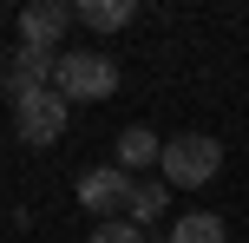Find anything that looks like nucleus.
I'll list each match as a JSON object with an SVG mask.
<instances>
[{
    "label": "nucleus",
    "instance_id": "obj_6",
    "mask_svg": "<svg viewBox=\"0 0 249 243\" xmlns=\"http://www.w3.org/2000/svg\"><path fill=\"white\" fill-rule=\"evenodd\" d=\"M66 26H72V7H66V0H33V7H20V46L59 53Z\"/></svg>",
    "mask_w": 249,
    "mask_h": 243
},
{
    "label": "nucleus",
    "instance_id": "obj_5",
    "mask_svg": "<svg viewBox=\"0 0 249 243\" xmlns=\"http://www.w3.org/2000/svg\"><path fill=\"white\" fill-rule=\"evenodd\" d=\"M53 73H59V53H46V46H13L0 86H7V99H26V92H46Z\"/></svg>",
    "mask_w": 249,
    "mask_h": 243
},
{
    "label": "nucleus",
    "instance_id": "obj_12",
    "mask_svg": "<svg viewBox=\"0 0 249 243\" xmlns=\"http://www.w3.org/2000/svg\"><path fill=\"white\" fill-rule=\"evenodd\" d=\"M0 73H7V46H0Z\"/></svg>",
    "mask_w": 249,
    "mask_h": 243
},
{
    "label": "nucleus",
    "instance_id": "obj_11",
    "mask_svg": "<svg viewBox=\"0 0 249 243\" xmlns=\"http://www.w3.org/2000/svg\"><path fill=\"white\" fill-rule=\"evenodd\" d=\"M92 243H151V237L124 217H105V224H92Z\"/></svg>",
    "mask_w": 249,
    "mask_h": 243
},
{
    "label": "nucleus",
    "instance_id": "obj_10",
    "mask_svg": "<svg viewBox=\"0 0 249 243\" xmlns=\"http://www.w3.org/2000/svg\"><path fill=\"white\" fill-rule=\"evenodd\" d=\"M164 204H171V184H164V178H138V184H131V204H124V224H138V230H144Z\"/></svg>",
    "mask_w": 249,
    "mask_h": 243
},
{
    "label": "nucleus",
    "instance_id": "obj_2",
    "mask_svg": "<svg viewBox=\"0 0 249 243\" xmlns=\"http://www.w3.org/2000/svg\"><path fill=\"white\" fill-rule=\"evenodd\" d=\"M53 92L66 105H92L118 92V66L112 53H59V73H53Z\"/></svg>",
    "mask_w": 249,
    "mask_h": 243
},
{
    "label": "nucleus",
    "instance_id": "obj_9",
    "mask_svg": "<svg viewBox=\"0 0 249 243\" xmlns=\"http://www.w3.org/2000/svg\"><path fill=\"white\" fill-rule=\"evenodd\" d=\"M164 243H230V224L216 217V210H184Z\"/></svg>",
    "mask_w": 249,
    "mask_h": 243
},
{
    "label": "nucleus",
    "instance_id": "obj_7",
    "mask_svg": "<svg viewBox=\"0 0 249 243\" xmlns=\"http://www.w3.org/2000/svg\"><path fill=\"white\" fill-rule=\"evenodd\" d=\"M158 158H164V138H158L151 125H124V131H118V158H112L118 171H151Z\"/></svg>",
    "mask_w": 249,
    "mask_h": 243
},
{
    "label": "nucleus",
    "instance_id": "obj_8",
    "mask_svg": "<svg viewBox=\"0 0 249 243\" xmlns=\"http://www.w3.org/2000/svg\"><path fill=\"white\" fill-rule=\"evenodd\" d=\"M72 20L86 26V33H118V26L138 20V0H79Z\"/></svg>",
    "mask_w": 249,
    "mask_h": 243
},
{
    "label": "nucleus",
    "instance_id": "obj_4",
    "mask_svg": "<svg viewBox=\"0 0 249 243\" xmlns=\"http://www.w3.org/2000/svg\"><path fill=\"white\" fill-rule=\"evenodd\" d=\"M131 184H138L131 171H118V165H92V171H79V204L99 210V224H105V217H124Z\"/></svg>",
    "mask_w": 249,
    "mask_h": 243
},
{
    "label": "nucleus",
    "instance_id": "obj_3",
    "mask_svg": "<svg viewBox=\"0 0 249 243\" xmlns=\"http://www.w3.org/2000/svg\"><path fill=\"white\" fill-rule=\"evenodd\" d=\"M66 112H72V105H66L53 86H46V92H26V99H13V131H20L26 145H59Z\"/></svg>",
    "mask_w": 249,
    "mask_h": 243
},
{
    "label": "nucleus",
    "instance_id": "obj_1",
    "mask_svg": "<svg viewBox=\"0 0 249 243\" xmlns=\"http://www.w3.org/2000/svg\"><path fill=\"white\" fill-rule=\"evenodd\" d=\"M216 171H223V138H210V131H177V138H164V158H158L164 184L197 191V184H210Z\"/></svg>",
    "mask_w": 249,
    "mask_h": 243
}]
</instances>
